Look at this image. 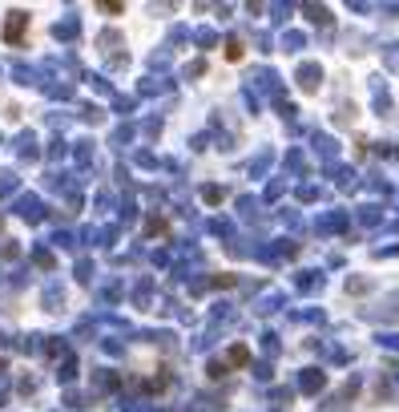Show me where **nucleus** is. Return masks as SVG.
<instances>
[{
    "label": "nucleus",
    "mask_w": 399,
    "mask_h": 412,
    "mask_svg": "<svg viewBox=\"0 0 399 412\" xmlns=\"http://www.w3.org/2000/svg\"><path fill=\"white\" fill-rule=\"evenodd\" d=\"M25 13H13V20H8V25H4V36H8V41H20V33H25Z\"/></svg>",
    "instance_id": "1"
}]
</instances>
